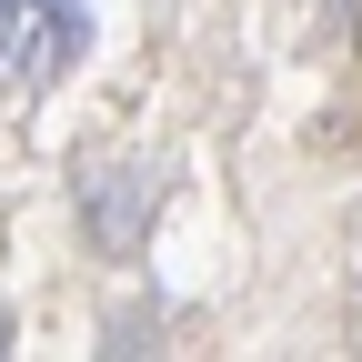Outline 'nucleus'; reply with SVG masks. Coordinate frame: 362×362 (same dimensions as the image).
Segmentation results:
<instances>
[{
  "instance_id": "nucleus-1",
  "label": "nucleus",
  "mask_w": 362,
  "mask_h": 362,
  "mask_svg": "<svg viewBox=\"0 0 362 362\" xmlns=\"http://www.w3.org/2000/svg\"><path fill=\"white\" fill-rule=\"evenodd\" d=\"M90 51V0H0V90L30 101Z\"/></svg>"
},
{
  "instance_id": "nucleus-2",
  "label": "nucleus",
  "mask_w": 362,
  "mask_h": 362,
  "mask_svg": "<svg viewBox=\"0 0 362 362\" xmlns=\"http://www.w3.org/2000/svg\"><path fill=\"white\" fill-rule=\"evenodd\" d=\"M81 211H90V242H101V252H121L131 232H141L151 192H141V171H90V181H81Z\"/></svg>"
},
{
  "instance_id": "nucleus-3",
  "label": "nucleus",
  "mask_w": 362,
  "mask_h": 362,
  "mask_svg": "<svg viewBox=\"0 0 362 362\" xmlns=\"http://www.w3.org/2000/svg\"><path fill=\"white\" fill-rule=\"evenodd\" d=\"M0 352H11V322H0Z\"/></svg>"
}]
</instances>
